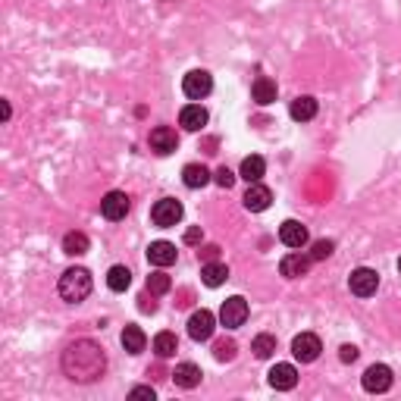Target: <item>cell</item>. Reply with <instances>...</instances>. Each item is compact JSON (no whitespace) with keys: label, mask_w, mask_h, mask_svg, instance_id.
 I'll return each mask as SVG.
<instances>
[{"label":"cell","mask_w":401,"mask_h":401,"mask_svg":"<svg viewBox=\"0 0 401 401\" xmlns=\"http://www.w3.org/2000/svg\"><path fill=\"white\" fill-rule=\"evenodd\" d=\"M120 342H123V348L129 351V355H141V351H145V345H147V335H145V329H141V326H125L123 335H120Z\"/></svg>","instance_id":"44dd1931"},{"label":"cell","mask_w":401,"mask_h":401,"mask_svg":"<svg viewBox=\"0 0 401 401\" xmlns=\"http://www.w3.org/2000/svg\"><path fill=\"white\" fill-rule=\"evenodd\" d=\"M214 329H217V317L210 311L201 308L188 317V335H192L194 342H207L210 335H214Z\"/></svg>","instance_id":"30bf717a"},{"label":"cell","mask_w":401,"mask_h":401,"mask_svg":"<svg viewBox=\"0 0 401 401\" xmlns=\"http://www.w3.org/2000/svg\"><path fill=\"white\" fill-rule=\"evenodd\" d=\"M235 351H239V345H235L232 339H219V342L214 345V358L219 360V364H223V360H232Z\"/></svg>","instance_id":"4dcf8cb0"},{"label":"cell","mask_w":401,"mask_h":401,"mask_svg":"<svg viewBox=\"0 0 401 401\" xmlns=\"http://www.w3.org/2000/svg\"><path fill=\"white\" fill-rule=\"evenodd\" d=\"M201 239H204L201 226H192V229H185V245H198Z\"/></svg>","instance_id":"e575fe53"},{"label":"cell","mask_w":401,"mask_h":401,"mask_svg":"<svg viewBox=\"0 0 401 401\" xmlns=\"http://www.w3.org/2000/svg\"><path fill=\"white\" fill-rule=\"evenodd\" d=\"M107 286H110V292H125V288L132 286V273H129V266H110V273H107Z\"/></svg>","instance_id":"484cf974"},{"label":"cell","mask_w":401,"mask_h":401,"mask_svg":"<svg viewBox=\"0 0 401 401\" xmlns=\"http://www.w3.org/2000/svg\"><path fill=\"white\" fill-rule=\"evenodd\" d=\"M279 241H282L286 248H304V245L311 241L308 226L298 223V219H286V223L279 226Z\"/></svg>","instance_id":"8fae6325"},{"label":"cell","mask_w":401,"mask_h":401,"mask_svg":"<svg viewBox=\"0 0 401 401\" xmlns=\"http://www.w3.org/2000/svg\"><path fill=\"white\" fill-rule=\"evenodd\" d=\"M182 91H185V98H192V100L207 98V94L214 91V75H210L207 69H192V73L182 78Z\"/></svg>","instance_id":"8992f818"},{"label":"cell","mask_w":401,"mask_h":401,"mask_svg":"<svg viewBox=\"0 0 401 401\" xmlns=\"http://www.w3.org/2000/svg\"><path fill=\"white\" fill-rule=\"evenodd\" d=\"M251 98H254L261 107L273 104V100H276V82H273V78H266V75L254 78V85H251Z\"/></svg>","instance_id":"603a6c76"},{"label":"cell","mask_w":401,"mask_h":401,"mask_svg":"<svg viewBox=\"0 0 401 401\" xmlns=\"http://www.w3.org/2000/svg\"><path fill=\"white\" fill-rule=\"evenodd\" d=\"M210 170L207 167H201V163H188V167L182 170V182L188 185V188H204L210 182Z\"/></svg>","instance_id":"cb8c5ba5"},{"label":"cell","mask_w":401,"mask_h":401,"mask_svg":"<svg viewBox=\"0 0 401 401\" xmlns=\"http://www.w3.org/2000/svg\"><path fill=\"white\" fill-rule=\"evenodd\" d=\"M129 398H147V401H154L157 398V392L151 389V386H135L129 392Z\"/></svg>","instance_id":"836d02e7"},{"label":"cell","mask_w":401,"mask_h":401,"mask_svg":"<svg viewBox=\"0 0 401 401\" xmlns=\"http://www.w3.org/2000/svg\"><path fill=\"white\" fill-rule=\"evenodd\" d=\"M266 376H270V386L276 392H288V389L298 386V370L292 364H276Z\"/></svg>","instance_id":"2e32d148"},{"label":"cell","mask_w":401,"mask_h":401,"mask_svg":"<svg viewBox=\"0 0 401 401\" xmlns=\"http://www.w3.org/2000/svg\"><path fill=\"white\" fill-rule=\"evenodd\" d=\"M264 172H266V160H264V157L251 154V157H245V160H241L239 176L245 179L248 185H251V182H261V179H264Z\"/></svg>","instance_id":"7402d4cb"},{"label":"cell","mask_w":401,"mask_h":401,"mask_svg":"<svg viewBox=\"0 0 401 401\" xmlns=\"http://www.w3.org/2000/svg\"><path fill=\"white\" fill-rule=\"evenodd\" d=\"M398 270H401V257H398Z\"/></svg>","instance_id":"74e56055"},{"label":"cell","mask_w":401,"mask_h":401,"mask_svg":"<svg viewBox=\"0 0 401 401\" xmlns=\"http://www.w3.org/2000/svg\"><path fill=\"white\" fill-rule=\"evenodd\" d=\"M320 351H323V342L313 333H301L292 339V355L301 360V364H313V360L320 358Z\"/></svg>","instance_id":"ba28073f"},{"label":"cell","mask_w":401,"mask_h":401,"mask_svg":"<svg viewBox=\"0 0 401 401\" xmlns=\"http://www.w3.org/2000/svg\"><path fill=\"white\" fill-rule=\"evenodd\" d=\"M60 367L73 382H98L107 370V355L94 339H75L66 345Z\"/></svg>","instance_id":"6da1fadb"},{"label":"cell","mask_w":401,"mask_h":401,"mask_svg":"<svg viewBox=\"0 0 401 401\" xmlns=\"http://www.w3.org/2000/svg\"><path fill=\"white\" fill-rule=\"evenodd\" d=\"M172 288V279L167 276V273H163V266L157 273H151V276H147V292L151 295H167Z\"/></svg>","instance_id":"f1b7e54d"},{"label":"cell","mask_w":401,"mask_h":401,"mask_svg":"<svg viewBox=\"0 0 401 401\" xmlns=\"http://www.w3.org/2000/svg\"><path fill=\"white\" fill-rule=\"evenodd\" d=\"M151 219L154 226H160V229H170V226H176L179 219H182V204L176 198H160L151 207Z\"/></svg>","instance_id":"52a82bcc"},{"label":"cell","mask_w":401,"mask_h":401,"mask_svg":"<svg viewBox=\"0 0 401 401\" xmlns=\"http://www.w3.org/2000/svg\"><path fill=\"white\" fill-rule=\"evenodd\" d=\"M198 254L204 257V264H210V261H217V257H219V248H217V245H204Z\"/></svg>","instance_id":"d590c367"},{"label":"cell","mask_w":401,"mask_h":401,"mask_svg":"<svg viewBox=\"0 0 401 401\" xmlns=\"http://www.w3.org/2000/svg\"><path fill=\"white\" fill-rule=\"evenodd\" d=\"M348 288H351V295H358V298H373L376 288H380V273L370 270V266H358L348 276Z\"/></svg>","instance_id":"3957f363"},{"label":"cell","mask_w":401,"mask_h":401,"mask_svg":"<svg viewBox=\"0 0 401 401\" xmlns=\"http://www.w3.org/2000/svg\"><path fill=\"white\" fill-rule=\"evenodd\" d=\"M226 279H229V266H226V264L210 261V264L201 266V282H204L207 288H219Z\"/></svg>","instance_id":"ffe728a7"},{"label":"cell","mask_w":401,"mask_h":401,"mask_svg":"<svg viewBox=\"0 0 401 401\" xmlns=\"http://www.w3.org/2000/svg\"><path fill=\"white\" fill-rule=\"evenodd\" d=\"M360 386L367 392H373V395H380V392H389L392 389V370L386 364H373L367 367L364 376H360Z\"/></svg>","instance_id":"9c48e42d"},{"label":"cell","mask_w":401,"mask_h":401,"mask_svg":"<svg viewBox=\"0 0 401 401\" xmlns=\"http://www.w3.org/2000/svg\"><path fill=\"white\" fill-rule=\"evenodd\" d=\"M132 210V201L125 192H107L104 201H100V217L110 219V223H120V219L129 217Z\"/></svg>","instance_id":"5b68a950"},{"label":"cell","mask_w":401,"mask_h":401,"mask_svg":"<svg viewBox=\"0 0 401 401\" xmlns=\"http://www.w3.org/2000/svg\"><path fill=\"white\" fill-rule=\"evenodd\" d=\"M248 320V301L241 295H232L223 301V308H219V323H223L226 329H239L245 326Z\"/></svg>","instance_id":"277c9868"},{"label":"cell","mask_w":401,"mask_h":401,"mask_svg":"<svg viewBox=\"0 0 401 401\" xmlns=\"http://www.w3.org/2000/svg\"><path fill=\"white\" fill-rule=\"evenodd\" d=\"M151 151L157 154H172L179 147V135H176V129H170V125H157V129H151Z\"/></svg>","instance_id":"5bb4252c"},{"label":"cell","mask_w":401,"mask_h":401,"mask_svg":"<svg viewBox=\"0 0 401 401\" xmlns=\"http://www.w3.org/2000/svg\"><path fill=\"white\" fill-rule=\"evenodd\" d=\"M179 125L188 132H201L204 125H207V110H204L201 104H188L182 107V113H179Z\"/></svg>","instance_id":"ac0fdd59"},{"label":"cell","mask_w":401,"mask_h":401,"mask_svg":"<svg viewBox=\"0 0 401 401\" xmlns=\"http://www.w3.org/2000/svg\"><path fill=\"white\" fill-rule=\"evenodd\" d=\"M358 355H360V351L355 348V345H342V348H339L342 364H355V360H358Z\"/></svg>","instance_id":"d6a6232c"},{"label":"cell","mask_w":401,"mask_h":401,"mask_svg":"<svg viewBox=\"0 0 401 401\" xmlns=\"http://www.w3.org/2000/svg\"><path fill=\"white\" fill-rule=\"evenodd\" d=\"M241 201H245V207L251 210V214H264V210L273 204V192L266 185H261V182H251Z\"/></svg>","instance_id":"9a60e30c"},{"label":"cell","mask_w":401,"mask_h":401,"mask_svg":"<svg viewBox=\"0 0 401 401\" xmlns=\"http://www.w3.org/2000/svg\"><path fill=\"white\" fill-rule=\"evenodd\" d=\"M91 273L85 270V266H69L66 273L60 276L57 282V292L63 301H69V304H78V301H85V298L91 295Z\"/></svg>","instance_id":"7a4b0ae2"},{"label":"cell","mask_w":401,"mask_h":401,"mask_svg":"<svg viewBox=\"0 0 401 401\" xmlns=\"http://www.w3.org/2000/svg\"><path fill=\"white\" fill-rule=\"evenodd\" d=\"M251 351H254L261 360H270L273 355H276V335H270V333H261L254 342H251Z\"/></svg>","instance_id":"83f0119b"},{"label":"cell","mask_w":401,"mask_h":401,"mask_svg":"<svg viewBox=\"0 0 401 401\" xmlns=\"http://www.w3.org/2000/svg\"><path fill=\"white\" fill-rule=\"evenodd\" d=\"M154 298H157V295H151V292L141 295V311H145V313H147V311H151V313L157 311V301H154Z\"/></svg>","instance_id":"8d00e7d4"},{"label":"cell","mask_w":401,"mask_h":401,"mask_svg":"<svg viewBox=\"0 0 401 401\" xmlns=\"http://www.w3.org/2000/svg\"><path fill=\"white\" fill-rule=\"evenodd\" d=\"M170 376H172V382H176L179 389H198L201 380H204L201 367L192 364V360H182V364H176V370H172Z\"/></svg>","instance_id":"4fadbf2b"},{"label":"cell","mask_w":401,"mask_h":401,"mask_svg":"<svg viewBox=\"0 0 401 401\" xmlns=\"http://www.w3.org/2000/svg\"><path fill=\"white\" fill-rule=\"evenodd\" d=\"M214 182H217L219 188H232V185H235V172H232L229 167H219V170L214 172Z\"/></svg>","instance_id":"1f68e13d"},{"label":"cell","mask_w":401,"mask_h":401,"mask_svg":"<svg viewBox=\"0 0 401 401\" xmlns=\"http://www.w3.org/2000/svg\"><path fill=\"white\" fill-rule=\"evenodd\" d=\"M176 245L172 241H151V248H147V261H151L154 266H172L176 264Z\"/></svg>","instance_id":"e0dca14e"},{"label":"cell","mask_w":401,"mask_h":401,"mask_svg":"<svg viewBox=\"0 0 401 401\" xmlns=\"http://www.w3.org/2000/svg\"><path fill=\"white\" fill-rule=\"evenodd\" d=\"M333 251H335L333 239H317L311 245V257H313V261H326V257H333Z\"/></svg>","instance_id":"f546056e"},{"label":"cell","mask_w":401,"mask_h":401,"mask_svg":"<svg viewBox=\"0 0 401 401\" xmlns=\"http://www.w3.org/2000/svg\"><path fill=\"white\" fill-rule=\"evenodd\" d=\"M311 264H313V257L301 254V251H295V254H286V257H282L279 273H282L286 279H301V276H308Z\"/></svg>","instance_id":"7c38bea8"},{"label":"cell","mask_w":401,"mask_h":401,"mask_svg":"<svg viewBox=\"0 0 401 401\" xmlns=\"http://www.w3.org/2000/svg\"><path fill=\"white\" fill-rule=\"evenodd\" d=\"M154 351H157V358H172L179 351V339H176V333H157L154 335Z\"/></svg>","instance_id":"4316f807"},{"label":"cell","mask_w":401,"mask_h":401,"mask_svg":"<svg viewBox=\"0 0 401 401\" xmlns=\"http://www.w3.org/2000/svg\"><path fill=\"white\" fill-rule=\"evenodd\" d=\"M88 235L85 232H66L63 235V251H66L69 257H78V254H85V251H88Z\"/></svg>","instance_id":"d4e9b609"},{"label":"cell","mask_w":401,"mask_h":401,"mask_svg":"<svg viewBox=\"0 0 401 401\" xmlns=\"http://www.w3.org/2000/svg\"><path fill=\"white\" fill-rule=\"evenodd\" d=\"M317 110H320L317 98H311V94H301V98L292 100L288 113H292V120H298V123H308V120H313V116H317Z\"/></svg>","instance_id":"d6986e66"}]
</instances>
